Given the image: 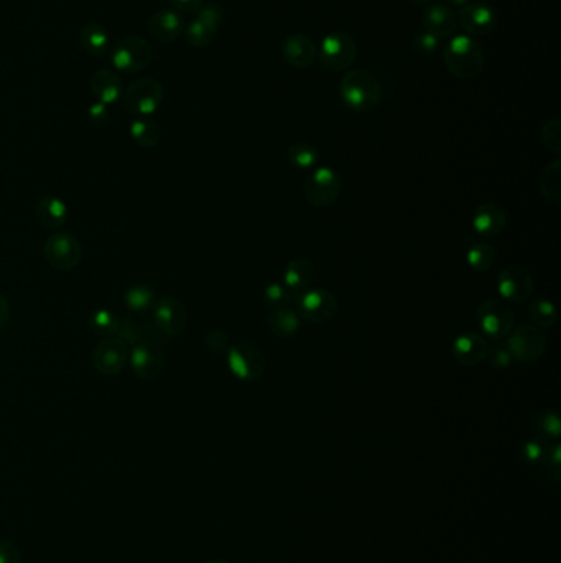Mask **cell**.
Segmentation results:
<instances>
[{
  "label": "cell",
  "instance_id": "6da1fadb",
  "mask_svg": "<svg viewBox=\"0 0 561 563\" xmlns=\"http://www.w3.org/2000/svg\"><path fill=\"white\" fill-rule=\"evenodd\" d=\"M443 62L446 70L461 81H472L484 72V52L476 40L468 35L452 38L444 46Z\"/></svg>",
  "mask_w": 561,
  "mask_h": 563
},
{
  "label": "cell",
  "instance_id": "7a4b0ae2",
  "mask_svg": "<svg viewBox=\"0 0 561 563\" xmlns=\"http://www.w3.org/2000/svg\"><path fill=\"white\" fill-rule=\"evenodd\" d=\"M339 94L344 104L356 112L376 110L382 100L379 80L367 70H351L344 74Z\"/></svg>",
  "mask_w": 561,
  "mask_h": 563
},
{
  "label": "cell",
  "instance_id": "3957f363",
  "mask_svg": "<svg viewBox=\"0 0 561 563\" xmlns=\"http://www.w3.org/2000/svg\"><path fill=\"white\" fill-rule=\"evenodd\" d=\"M227 366L237 379L245 382L257 381L267 369V356L262 348L252 341H241L231 346V349L227 351Z\"/></svg>",
  "mask_w": 561,
  "mask_h": 563
},
{
  "label": "cell",
  "instance_id": "277c9868",
  "mask_svg": "<svg viewBox=\"0 0 561 563\" xmlns=\"http://www.w3.org/2000/svg\"><path fill=\"white\" fill-rule=\"evenodd\" d=\"M122 102L124 108L137 118L152 116L162 106V82L157 81L155 78H140L124 91Z\"/></svg>",
  "mask_w": 561,
  "mask_h": 563
},
{
  "label": "cell",
  "instance_id": "5b68a950",
  "mask_svg": "<svg viewBox=\"0 0 561 563\" xmlns=\"http://www.w3.org/2000/svg\"><path fill=\"white\" fill-rule=\"evenodd\" d=\"M357 45L349 33L333 32L326 35L318 50V58L331 73H341L356 62Z\"/></svg>",
  "mask_w": 561,
  "mask_h": 563
},
{
  "label": "cell",
  "instance_id": "8992f818",
  "mask_svg": "<svg viewBox=\"0 0 561 563\" xmlns=\"http://www.w3.org/2000/svg\"><path fill=\"white\" fill-rule=\"evenodd\" d=\"M476 320L486 337L500 341L509 337L514 328V311L500 299H486L476 310Z\"/></svg>",
  "mask_w": 561,
  "mask_h": 563
},
{
  "label": "cell",
  "instance_id": "52a82bcc",
  "mask_svg": "<svg viewBox=\"0 0 561 563\" xmlns=\"http://www.w3.org/2000/svg\"><path fill=\"white\" fill-rule=\"evenodd\" d=\"M300 319L315 325H325L335 319L338 313V299L328 289H308L295 299Z\"/></svg>",
  "mask_w": 561,
  "mask_h": 563
},
{
  "label": "cell",
  "instance_id": "ba28073f",
  "mask_svg": "<svg viewBox=\"0 0 561 563\" xmlns=\"http://www.w3.org/2000/svg\"><path fill=\"white\" fill-rule=\"evenodd\" d=\"M343 183L339 175L329 167H319L308 177L303 195L308 205L317 208H328L335 205L341 195Z\"/></svg>",
  "mask_w": 561,
  "mask_h": 563
},
{
  "label": "cell",
  "instance_id": "9c48e42d",
  "mask_svg": "<svg viewBox=\"0 0 561 563\" xmlns=\"http://www.w3.org/2000/svg\"><path fill=\"white\" fill-rule=\"evenodd\" d=\"M496 289L502 301L520 305L534 297V277L524 265L512 263L499 272Z\"/></svg>",
  "mask_w": 561,
  "mask_h": 563
},
{
  "label": "cell",
  "instance_id": "30bf717a",
  "mask_svg": "<svg viewBox=\"0 0 561 563\" xmlns=\"http://www.w3.org/2000/svg\"><path fill=\"white\" fill-rule=\"evenodd\" d=\"M154 60V48L142 37H126L112 50V64L119 72H142Z\"/></svg>",
  "mask_w": 561,
  "mask_h": 563
},
{
  "label": "cell",
  "instance_id": "8fae6325",
  "mask_svg": "<svg viewBox=\"0 0 561 563\" xmlns=\"http://www.w3.org/2000/svg\"><path fill=\"white\" fill-rule=\"evenodd\" d=\"M507 348L510 349L512 358L522 363H535L547 351V337L543 329L534 325H522L509 333Z\"/></svg>",
  "mask_w": 561,
  "mask_h": 563
},
{
  "label": "cell",
  "instance_id": "7c38bea8",
  "mask_svg": "<svg viewBox=\"0 0 561 563\" xmlns=\"http://www.w3.org/2000/svg\"><path fill=\"white\" fill-rule=\"evenodd\" d=\"M46 262L58 271H72L81 262L82 247L80 241L70 233H54L48 237L43 249Z\"/></svg>",
  "mask_w": 561,
  "mask_h": 563
},
{
  "label": "cell",
  "instance_id": "4fadbf2b",
  "mask_svg": "<svg viewBox=\"0 0 561 563\" xmlns=\"http://www.w3.org/2000/svg\"><path fill=\"white\" fill-rule=\"evenodd\" d=\"M224 20L223 9L216 4L203 5L196 12V19L193 20L190 27L186 28V40L195 48H204L208 46L214 37L217 30L221 27Z\"/></svg>",
  "mask_w": 561,
  "mask_h": 563
},
{
  "label": "cell",
  "instance_id": "5bb4252c",
  "mask_svg": "<svg viewBox=\"0 0 561 563\" xmlns=\"http://www.w3.org/2000/svg\"><path fill=\"white\" fill-rule=\"evenodd\" d=\"M154 320L163 335L181 337L188 327V311L178 299L165 295L155 303Z\"/></svg>",
  "mask_w": 561,
  "mask_h": 563
},
{
  "label": "cell",
  "instance_id": "9a60e30c",
  "mask_svg": "<svg viewBox=\"0 0 561 563\" xmlns=\"http://www.w3.org/2000/svg\"><path fill=\"white\" fill-rule=\"evenodd\" d=\"M130 366L138 379L154 381L162 374L165 366V356L160 346L150 339L137 343L130 355Z\"/></svg>",
  "mask_w": 561,
  "mask_h": 563
},
{
  "label": "cell",
  "instance_id": "2e32d148",
  "mask_svg": "<svg viewBox=\"0 0 561 563\" xmlns=\"http://www.w3.org/2000/svg\"><path fill=\"white\" fill-rule=\"evenodd\" d=\"M128 351L127 343L120 338L110 337L102 339L92 353V363L98 373L102 376H118L127 363Z\"/></svg>",
  "mask_w": 561,
  "mask_h": 563
},
{
  "label": "cell",
  "instance_id": "e0dca14e",
  "mask_svg": "<svg viewBox=\"0 0 561 563\" xmlns=\"http://www.w3.org/2000/svg\"><path fill=\"white\" fill-rule=\"evenodd\" d=\"M458 25H461L471 37H486L498 24L494 9L484 2H471L461 7L456 15Z\"/></svg>",
  "mask_w": 561,
  "mask_h": 563
},
{
  "label": "cell",
  "instance_id": "ac0fdd59",
  "mask_svg": "<svg viewBox=\"0 0 561 563\" xmlns=\"http://www.w3.org/2000/svg\"><path fill=\"white\" fill-rule=\"evenodd\" d=\"M506 224V209L494 201H486L480 205L471 219L472 231L482 239L499 236L504 231Z\"/></svg>",
  "mask_w": 561,
  "mask_h": 563
},
{
  "label": "cell",
  "instance_id": "d6986e66",
  "mask_svg": "<svg viewBox=\"0 0 561 563\" xmlns=\"http://www.w3.org/2000/svg\"><path fill=\"white\" fill-rule=\"evenodd\" d=\"M489 345L480 333H462L452 341V358L456 363L474 367L480 366L488 358Z\"/></svg>",
  "mask_w": 561,
  "mask_h": 563
},
{
  "label": "cell",
  "instance_id": "ffe728a7",
  "mask_svg": "<svg viewBox=\"0 0 561 563\" xmlns=\"http://www.w3.org/2000/svg\"><path fill=\"white\" fill-rule=\"evenodd\" d=\"M422 27L426 33L442 40V38L452 37L456 32L458 19H456V14L448 5L433 4L422 12Z\"/></svg>",
  "mask_w": 561,
  "mask_h": 563
},
{
  "label": "cell",
  "instance_id": "44dd1931",
  "mask_svg": "<svg viewBox=\"0 0 561 563\" xmlns=\"http://www.w3.org/2000/svg\"><path fill=\"white\" fill-rule=\"evenodd\" d=\"M317 56L318 50L315 42L303 33L290 35L283 42V58L293 68H299V70L309 68L317 60Z\"/></svg>",
  "mask_w": 561,
  "mask_h": 563
},
{
  "label": "cell",
  "instance_id": "7402d4cb",
  "mask_svg": "<svg viewBox=\"0 0 561 563\" xmlns=\"http://www.w3.org/2000/svg\"><path fill=\"white\" fill-rule=\"evenodd\" d=\"M317 279V265L308 257L291 259L283 271V285L295 295L308 291Z\"/></svg>",
  "mask_w": 561,
  "mask_h": 563
},
{
  "label": "cell",
  "instance_id": "603a6c76",
  "mask_svg": "<svg viewBox=\"0 0 561 563\" xmlns=\"http://www.w3.org/2000/svg\"><path fill=\"white\" fill-rule=\"evenodd\" d=\"M147 30L148 35L157 42L168 43L180 37L185 30V22L181 19L180 14L173 10H160L150 17Z\"/></svg>",
  "mask_w": 561,
  "mask_h": 563
},
{
  "label": "cell",
  "instance_id": "cb8c5ba5",
  "mask_svg": "<svg viewBox=\"0 0 561 563\" xmlns=\"http://www.w3.org/2000/svg\"><path fill=\"white\" fill-rule=\"evenodd\" d=\"M90 91L96 96L98 102L106 106L116 104L124 94V82L116 72L100 70L90 76Z\"/></svg>",
  "mask_w": 561,
  "mask_h": 563
},
{
  "label": "cell",
  "instance_id": "d4e9b609",
  "mask_svg": "<svg viewBox=\"0 0 561 563\" xmlns=\"http://www.w3.org/2000/svg\"><path fill=\"white\" fill-rule=\"evenodd\" d=\"M36 219L42 226L50 231L60 229L68 219V206L56 196H43L36 203Z\"/></svg>",
  "mask_w": 561,
  "mask_h": 563
},
{
  "label": "cell",
  "instance_id": "484cf974",
  "mask_svg": "<svg viewBox=\"0 0 561 563\" xmlns=\"http://www.w3.org/2000/svg\"><path fill=\"white\" fill-rule=\"evenodd\" d=\"M300 320L301 319L297 310L291 307H277V309H271V313L267 317V327L275 337H293L301 327Z\"/></svg>",
  "mask_w": 561,
  "mask_h": 563
},
{
  "label": "cell",
  "instance_id": "4316f807",
  "mask_svg": "<svg viewBox=\"0 0 561 563\" xmlns=\"http://www.w3.org/2000/svg\"><path fill=\"white\" fill-rule=\"evenodd\" d=\"M80 43L90 56L106 55L109 48V33L100 24H88L80 33Z\"/></svg>",
  "mask_w": 561,
  "mask_h": 563
},
{
  "label": "cell",
  "instance_id": "83f0119b",
  "mask_svg": "<svg viewBox=\"0 0 561 563\" xmlns=\"http://www.w3.org/2000/svg\"><path fill=\"white\" fill-rule=\"evenodd\" d=\"M466 262L476 272H488L498 262V251L484 241L472 243L466 253Z\"/></svg>",
  "mask_w": 561,
  "mask_h": 563
},
{
  "label": "cell",
  "instance_id": "f1b7e54d",
  "mask_svg": "<svg viewBox=\"0 0 561 563\" xmlns=\"http://www.w3.org/2000/svg\"><path fill=\"white\" fill-rule=\"evenodd\" d=\"M540 191L543 198L552 203L560 205L561 203V160L556 158L552 164L547 165L540 178Z\"/></svg>",
  "mask_w": 561,
  "mask_h": 563
},
{
  "label": "cell",
  "instance_id": "f546056e",
  "mask_svg": "<svg viewBox=\"0 0 561 563\" xmlns=\"http://www.w3.org/2000/svg\"><path fill=\"white\" fill-rule=\"evenodd\" d=\"M287 160L291 167L299 170H311L319 162V152L317 147L308 142H295L287 150Z\"/></svg>",
  "mask_w": 561,
  "mask_h": 563
},
{
  "label": "cell",
  "instance_id": "4dcf8cb0",
  "mask_svg": "<svg viewBox=\"0 0 561 563\" xmlns=\"http://www.w3.org/2000/svg\"><path fill=\"white\" fill-rule=\"evenodd\" d=\"M130 136L138 146L150 148V147H155L160 142L162 129L154 120L140 118L130 124Z\"/></svg>",
  "mask_w": 561,
  "mask_h": 563
},
{
  "label": "cell",
  "instance_id": "1f68e13d",
  "mask_svg": "<svg viewBox=\"0 0 561 563\" xmlns=\"http://www.w3.org/2000/svg\"><path fill=\"white\" fill-rule=\"evenodd\" d=\"M530 321L532 325L540 329H547V328H552L556 323V310L552 301H547V299H537V301L530 305Z\"/></svg>",
  "mask_w": 561,
  "mask_h": 563
},
{
  "label": "cell",
  "instance_id": "d6a6232c",
  "mask_svg": "<svg viewBox=\"0 0 561 563\" xmlns=\"http://www.w3.org/2000/svg\"><path fill=\"white\" fill-rule=\"evenodd\" d=\"M90 328L96 335L100 337L110 338L118 335L119 327H120V321L118 317L109 311V310H98L92 313L90 317Z\"/></svg>",
  "mask_w": 561,
  "mask_h": 563
},
{
  "label": "cell",
  "instance_id": "836d02e7",
  "mask_svg": "<svg viewBox=\"0 0 561 563\" xmlns=\"http://www.w3.org/2000/svg\"><path fill=\"white\" fill-rule=\"evenodd\" d=\"M532 425L545 438L556 440L560 436V418L552 410L535 412L534 417H532Z\"/></svg>",
  "mask_w": 561,
  "mask_h": 563
},
{
  "label": "cell",
  "instance_id": "e575fe53",
  "mask_svg": "<svg viewBox=\"0 0 561 563\" xmlns=\"http://www.w3.org/2000/svg\"><path fill=\"white\" fill-rule=\"evenodd\" d=\"M126 305L134 311H145L155 305V293L147 285H136L126 291Z\"/></svg>",
  "mask_w": 561,
  "mask_h": 563
},
{
  "label": "cell",
  "instance_id": "d590c367",
  "mask_svg": "<svg viewBox=\"0 0 561 563\" xmlns=\"http://www.w3.org/2000/svg\"><path fill=\"white\" fill-rule=\"evenodd\" d=\"M543 147L553 155L561 154V120L558 118H553L543 126L542 134H540Z\"/></svg>",
  "mask_w": 561,
  "mask_h": 563
},
{
  "label": "cell",
  "instance_id": "8d00e7d4",
  "mask_svg": "<svg viewBox=\"0 0 561 563\" xmlns=\"http://www.w3.org/2000/svg\"><path fill=\"white\" fill-rule=\"evenodd\" d=\"M263 299L271 309H277V307H290L291 301H295L297 299V295L293 291H290L283 283H271L265 289Z\"/></svg>",
  "mask_w": 561,
  "mask_h": 563
},
{
  "label": "cell",
  "instance_id": "74e56055",
  "mask_svg": "<svg viewBox=\"0 0 561 563\" xmlns=\"http://www.w3.org/2000/svg\"><path fill=\"white\" fill-rule=\"evenodd\" d=\"M204 343L208 346L209 351L214 353V355H224L229 349H231V338L227 335L226 331L223 329H214V331H209L206 335Z\"/></svg>",
  "mask_w": 561,
  "mask_h": 563
},
{
  "label": "cell",
  "instance_id": "f35d334b",
  "mask_svg": "<svg viewBox=\"0 0 561 563\" xmlns=\"http://www.w3.org/2000/svg\"><path fill=\"white\" fill-rule=\"evenodd\" d=\"M486 359H489V363L492 364L494 367H498V369L509 367V366L512 364V361H514L510 349H509L504 343H498V345L489 348L488 358H486Z\"/></svg>",
  "mask_w": 561,
  "mask_h": 563
},
{
  "label": "cell",
  "instance_id": "ab89813d",
  "mask_svg": "<svg viewBox=\"0 0 561 563\" xmlns=\"http://www.w3.org/2000/svg\"><path fill=\"white\" fill-rule=\"evenodd\" d=\"M414 46H415V50L420 55H434L438 52V48H440V40L433 37V35H430V33H426V32H422L414 40Z\"/></svg>",
  "mask_w": 561,
  "mask_h": 563
},
{
  "label": "cell",
  "instance_id": "60d3db41",
  "mask_svg": "<svg viewBox=\"0 0 561 563\" xmlns=\"http://www.w3.org/2000/svg\"><path fill=\"white\" fill-rule=\"evenodd\" d=\"M0 563H20V550L9 539L0 540Z\"/></svg>",
  "mask_w": 561,
  "mask_h": 563
},
{
  "label": "cell",
  "instance_id": "b9f144b4",
  "mask_svg": "<svg viewBox=\"0 0 561 563\" xmlns=\"http://www.w3.org/2000/svg\"><path fill=\"white\" fill-rule=\"evenodd\" d=\"M88 118H90V122L96 124V126L104 124L109 119L108 106L102 104V102H94V104H90V108L88 110Z\"/></svg>",
  "mask_w": 561,
  "mask_h": 563
},
{
  "label": "cell",
  "instance_id": "7bdbcfd3",
  "mask_svg": "<svg viewBox=\"0 0 561 563\" xmlns=\"http://www.w3.org/2000/svg\"><path fill=\"white\" fill-rule=\"evenodd\" d=\"M172 4L173 7L180 12L196 14L204 5V0H172Z\"/></svg>",
  "mask_w": 561,
  "mask_h": 563
},
{
  "label": "cell",
  "instance_id": "ee69618b",
  "mask_svg": "<svg viewBox=\"0 0 561 563\" xmlns=\"http://www.w3.org/2000/svg\"><path fill=\"white\" fill-rule=\"evenodd\" d=\"M10 317V305L7 299L0 293V328L4 327Z\"/></svg>",
  "mask_w": 561,
  "mask_h": 563
},
{
  "label": "cell",
  "instance_id": "f6af8a7d",
  "mask_svg": "<svg viewBox=\"0 0 561 563\" xmlns=\"http://www.w3.org/2000/svg\"><path fill=\"white\" fill-rule=\"evenodd\" d=\"M450 5L452 7H464V5H468L471 2H474V0H446Z\"/></svg>",
  "mask_w": 561,
  "mask_h": 563
},
{
  "label": "cell",
  "instance_id": "bcb514c9",
  "mask_svg": "<svg viewBox=\"0 0 561 563\" xmlns=\"http://www.w3.org/2000/svg\"><path fill=\"white\" fill-rule=\"evenodd\" d=\"M408 2H412L415 5H428L432 0H408Z\"/></svg>",
  "mask_w": 561,
  "mask_h": 563
},
{
  "label": "cell",
  "instance_id": "7dc6e473",
  "mask_svg": "<svg viewBox=\"0 0 561 563\" xmlns=\"http://www.w3.org/2000/svg\"><path fill=\"white\" fill-rule=\"evenodd\" d=\"M208 563H227V562H224V560H211V562H208Z\"/></svg>",
  "mask_w": 561,
  "mask_h": 563
}]
</instances>
